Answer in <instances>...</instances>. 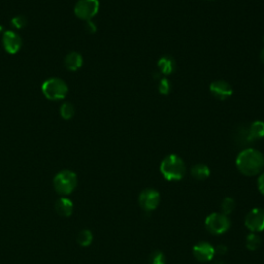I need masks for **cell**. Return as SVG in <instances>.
<instances>
[{"instance_id":"obj_1","label":"cell","mask_w":264,"mask_h":264,"mask_svg":"<svg viewBox=\"0 0 264 264\" xmlns=\"http://www.w3.org/2000/svg\"><path fill=\"white\" fill-rule=\"evenodd\" d=\"M235 165L243 175L247 177L256 176L264 168V156L255 149H245L237 155Z\"/></svg>"},{"instance_id":"obj_2","label":"cell","mask_w":264,"mask_h":264,"mask_svg":"<svg viewBox=\"0 0 264 264\" xmlns=\"http://www.w3.org/2000/svg\"><path fill=\"white\" fill-rule=\"evenodd\" d=\"M160 171L165 180L180 181L186 175V165L181 157L177 155H168L160 164Z\"/></svg>"},{"instance_id":"obj_3","label":"cell","mask_w":264,"mask_h":264,"mask_svg":"<svg viewBox=\"0 0 264 264\" xmlns=\"http://www.w3.org/2000/svg\"><path fill=\"white\" fill-rule=\"evenodd\" d=\"M53 184H54L55 190L59 194L68 195L76 188L77 177L75 173H73L71 170H61L60 173L55 176Z\"/></svg>"},{"instance_id":"obj_4","label":"cell","mask_w":264,"mask_h":264,"mask_svg":"<svg viewBox=\"0 0 264 264\" xmlns=\"http://www.w3.org/2000/svg\"><path fill=\"white\" fill-rule=\"evenodd\" d=\"M42 91L46 98L52 101L63 99L68 92V87L61 78L52 77L45 81L42 86Z\"/></svg>"},{"instance_id":"obj_5","label":"cell","mask_w":264,"mask_h":264,"mask_svg":"<svg viewBox=\"0 0 264 264\" xmlns=\"http://www.w3.org/2000/svg\"><path fill=\"white\" fill-rule=\"evenodd\" d=\"M231 226L228 216L222 213H213L205 219V228L208 232L215 235H221L227 232Z\"/></svg>"},{"instance_id":"obj_6","label":"cell","mask_w":264,"mask_h":264,"mask_svg":"<svg viewBox=\"0 0 264 264\" xmlns=\"http://www.w3.org/2000/svg\"><path fill=\"white\" fill-rule=\"evenodd\" d=\"M99 10L98 0H78L74 6L75 16L84 21L94 18Z\"/></svg>"},{"instance_id":"obj_7","label":"cell","mask_w":264,"mask_h":264,"mask_svg":"<svg viewBox=\"0 0 264 264\" xmlns=\"http://www.w3.org/2000/svg\"><path fill=\"white\" fill-rule=\"evenodd\" d=\"M161 201L160 193L156 189L148 188L141 191L138 197V202L140 207L146 210V212H153L158 206H159Z\"/></svg>"},{"instance_id":"obj_8","label":"cell","mask_w":264,"mask_h":264,"mask_svg":"<svg viewBox=\"0 0 264 264\" xmlns=\"http://www.w3.org/2000/svg\"><path fill=\"white\" fill-rule=\"evenodd\" d=\"M245 225L251 232L264 230V208L256 207L251 209L245 218Z\"/></svg>"},{"instance_id":"obj_9","label":"cell","mask_w":264,"mask_h":264,"mask_svg":"<svg viewBox=\"0 0 264 264\" xmlns=\"http://www.w3.org/2000/svg\"><path fill=\"white\" fill-rule=\"evenodd\" d=\"M192 252L194 257L200 262H208L213 260L216 255L215 247L207 242H199L197 243L193 249Z\"/></svg>"},{"instance_id":"obj_10","label":"cell","mask_w":264,"mask_h":264,"mask_svg":"<svg viewBox=\"0 0 264 264\" xmlns=\"http://www.w3.org/2000/svg\"><path fill=\"white\" fill-rule=\"evenodd\" d=\"M209 91L219 100H225L233 94V89L225 81H215L209 86Z\"/></svg>"},{"instance_id":"obj_11","label":"cell","mask_w":264,"mask_h":264,"mask_svg":"<svg viewBox=\"0 0 264 264\" xmlns=\"http://www.w3.org/2000/svg\"><path fill=\"white\" fill-rule=\"evenodd\" d=\"M3 47L8 54H17L22 47V38L14 31H6L3 35Z\"/></svg>"},{"instance_id":"obj_12","label":"cell","mask_w":264,"mask_h":264,"mask_svg":"<svg viewBox=\"0 0 264 264\" xmlns=\"http://www.w3.org/2000/svg\"><path fill=\"white\" fill-rule=\"evenodd\" d=\"M84 63L83 56L77 52H70L67 56L65 57L64 64L66 68L70 71H76L80 69Z\"/></svg>"},{"instance_id":"obj_13","label":"cell","mask_w":264,"mask_h":264,"mask_svg":"<svg viewBox=\"0 0 264 264\" xmlns=\"http://www.w3.org/2000/svg\"><path fill=\"white\" fill-rule=\"evenodd\" d=\"M55 209L62 217H70L73 213V203L68 198L61 197L55 203Z\"/></svg>"},{"instance_id":"obj_14","label":"cell","mask_w":264,"mask_h":264,"mask_svg":"<svg viewBox=\"0 0 264 264\" xmlns=\"http://www.w3.org/2000/svg\"><path fill=\"white\" fill-rule=\"evenodd\" d=\"M248 137L250 141H254L256 139H261L264 137V122L263 121H254L249 126Z\"/></svg>"},{"instance_id":"obj_15","label":"cell","mask_w":264,"mask_h":264,"mask_svg":"<svg viewBox=\"0 0 264 264\" xmlns=\"http://www.w3.org/2000/svg\"><path fill=\"white\" fill-rule=\"evenodd\" d=\"M158 68L162 74L169 75L176 69V62L170 56H163L158 61Z\"/></svg>"},{"instance_id":"obj_16","label":"cell","mask_w":264,"mask_h":264,"mask_svg":"<svg viewBox=\"0 0 264 264\" xmlns=\"http://www.w3.org/2000/svg\"><path fill=\"white\" fill-rule=\"evenodd\" d=\"M191 176L198 181H203L210 176V169L205 164H196L191 168Z\"/></svg>"},{"instance_id":"obj_17","label":"cell","mask_w":264,"mask_h":264,"mask_svg":"<svg viewBox=\"0 0 264 264\" xmlns=\"http://www.w3.org/2000/svg\"><path fill=\"white\" fill-rule=\"evenodd\" d=\"M261 245V239L259 235L254 232H251L246 239V247L250 251H256Z\"/></svg>"},{"instance_id":"obj_18","label":"cell","mask_w":264,"mask_h":264,"mask_svg":"<svg viewBox=\"0 0 264 264\" xmlns=\"http://www.w3.org/2000/svg\"><path fill=\"white\" fill-rule=\"evenodd\" d=\"M93 242V233L90 230L85 229L82 230L77 235V243L80 244L82 247H88Z\"/></svg>"},{"instance_id":"obj_19","label":"cell","mask_w":264,"mask_h":264,"mask_svg":"<svg viewBox=\"0 0 264 264\" xmlns=\"http://www.w3.org/2000/svg\"><path fill=\"white\" fill-rule=\"evenodd\" d=\"M221 208H222V214L229 216L235 209V200L231 197L224 198V200L221 203Z\"/></svg>"},{"instance_id":"obj_20","label":"cell","mask_w":264,"mask_h":264,"mask_svg":"<svg viewBox=\"0 0 264 264\" xmlns=\"http://www.w3.org/2000/svg\"><path fill=\"white\" fill-rule=\"evenodd\" d=\"M60 114L64 120H70L74 116V107L70 102H65L61 105Z\"/></svg>"},{"instance_id":"obj_21","label":"cell","mask_w":264,"mask_h":264,"mask_svg":"<svg viewBox=\"0 0 264 264\" xmlns=\"http://www.w3.org/2000/svg\"><path fill=\"white\" fill-rule=\"evenodd\" d=\"M151 264H166V257L161 251H154L150 256Z\"/></svg>"},{"instance_id":"obj_22","label":"cell","mask_w":264,"mask_h":264,"mask_svg":"<svg viewBox=\"0 0 264 264\" xmlns=\"http://www.w3.org/2000/svg\"><path fill=\"white\" fill-rule=\"evenodd\" d=\"M158 91L162 95H167L170 92V82L167 80L166 77H162L158 84Z\"/></svg>"},{"instance_id":"obj_23","label":"cell","mask_w":264,"mask_h":264,"mask_svg":"<svg viewBox=\"0 0 264 264\" xmlns=\"http://www.w3.org/2000/svg\"><path fill=\"white\" fill-rule=\"evenodd\" d=\"M11 24H12V26H14L15 28L22 29V28L25 27L26 24H27V20H26V18L23 17V16H18V17H16V18H14V19L11 20Z\"/></svg>"},{"instance_id":"obj_24","label":"cell","mask_w":264,"mask_h":264,"mask_svg":"<svg viewBox=\"0 0 264 264\" xmlns=\"http://www.w3.org/2000/svg\"><path fill=\"white\" fill-rule=\"evenodd\" d=\"M257 187L261 194L264 195V173H262L257 180Z\"/></svg>"},{"instance_id":"obj_25","label":"cell","mask_w":264,"mask_h":264,"mask_svg":"<svg viewBox=\"0 0 264 264\" xmlns=\"http://www.w3.org/2000/svg\"><path fill=\"white\" fill-rule=\"evenodd\" d=\"M96 25L92 22L91 20L90 21H87L86 23V30L89 32V33H94L96 32Z\"/></svg>"},{"instance_id":"obj_26","label":"cell","mask_w":264,"mask_h":264,"mask_svg":"<svg viewBox=\"0 0 264 264\" xmlns=\"http://www.w3.org/2000/svg\"><path fill=\"white\" fill-rule=\"evenodd\" d=\"M215 250H216V253H218L220 255L226 254L227 251H228V249L225 245H219V246H217V248H215Z\"/></svg>"},{"instance_id":"obj_27","label":"cell","mask_w":264,"mask_h":264,"mask_svg":"<svg viewBox=\"0 0 264 264\" xmlns=\"http://www.w3.org/2000/svg\"><path fill=\"white\" fill-rule=\"evenodd\" d=\"M260 59H261L262 63L264 64V48L262 49V51H261V53H260Z\"/></svg>"},{"instance_id":"obj_28","label":"cell","mask_w":264,"mask_h":264,"mask_svg":"<svg viewBox=\"0 0 264 264\" xmlns=\"http://www.w3.org/2000/svg\"><path fill=\"white\" fill-rule=\"evenodd\" d=\"M214 264H224V262H222V261H217V262H215Z\"/></svg>"}]
</instances>
